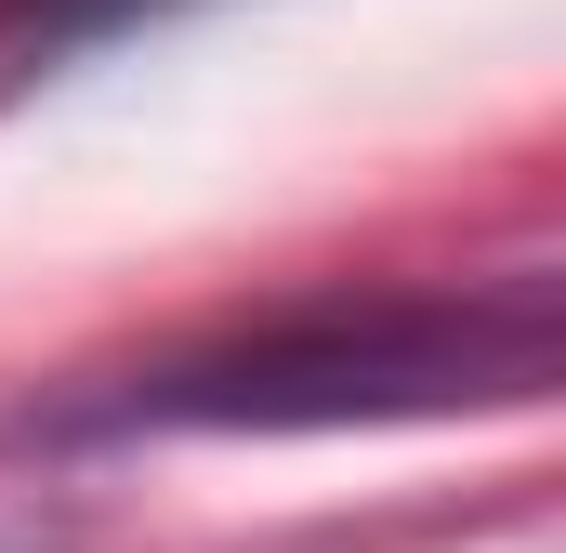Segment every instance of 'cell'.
Returning <instances> with one entry per match:
<instances>
[{
  "label": "cell",
  "mask_w": 566,
  "mask_h": 553,
  "mask_svg": "<svg viewBox=\"0 0 566 553\" xmlns=\"http://www.w3.org/2000/svg\"><path fill=\"white\" fill-rule=\"evenodd\" d=\"M554 383V290H329L264 330L185 343L53 435H356V421L527 409Z\"/></svg>",
  "instance_id": "cell-1"
},
{
  "label": "cell",
  "mask_w": 566,
  "mask_h": 553,
  "mask_svg": "<svg viewBox=\"0 0 566 553\" xmlns=\"http://www.w3.org/2000/svg\"><path fill=\"white\" fill-rule=\"evenodd\" d=\"M133 13H171V0H0V40L13 53H66V40H119Z\"/></svg>",
  "instance_id": "cell-2"
}]
</instances>
